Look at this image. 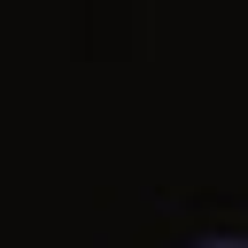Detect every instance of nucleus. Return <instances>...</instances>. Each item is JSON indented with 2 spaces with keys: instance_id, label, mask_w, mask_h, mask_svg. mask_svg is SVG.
Masks as SVG:
<instances>
[{
  "instance_id": "f257e3e1",
  "label": "nucleus",
  "mask_w": 248,
  "mask_h": 248,
  "mask_svg": "<svg viewBox=\"0 0 248 248\" xmlns=\"http://www.w3.org/2000/svg\"><path fill=\"white\" fill-rule=\"evenodd\" d=\"M217 248H240V240H217Z\"/></svg>"
}]
</instances>
